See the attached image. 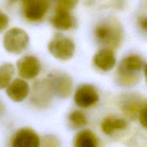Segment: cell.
I'll return each instance as SVG.
<instances>
[{"label": "cell", "instance_id": "cell-1", "mask_svg": "<svg viewBox=\"0 0 147 147\" xmlns=\"http://www.w3.org/2000/svg\"><path fill=\"white\" fill-rule=\"evenodd\" d=\"M98 41L107 48H116L121 42L123 32L118 22L113 19H107L99 22L94 30Z\"/></svg>", "mask_w": 147, "mask_h": 147}, {"label": "cell", "instance_id": "cell-2", "mask_svg": "<svg viewBox=\"0 0 147 147\" xmlns=\"http://www.w3.org/2000/svg\"><path fill=\"white\" fill-rule=\"evenodd\" d=\"M144 66V60L136 55L124 57L120 63L118 70L120 83L124 86L132 85L136 82V73L140 71Z\"/></svg>", "mask_w": 147, "mask_h": 147}, {"label": "cell", "instance_id": "cell-3", "mask_svg": "<svg viewBox=\"0 0 147 147\" xmlns=\"http://www.w3.org/2000/svg\"><path fill=\"white\" fill-rule=\"evenodd\" d=\"M29 44V36L22 29L14 27L9 30L3 37V46L8 53L20 54Z\"/></svg>", "mask_w": 147, "mask_h": 147}, {"label": "cell", "instance_id": "cell-4", "mask_svg": "<svg viewBox=\"0 0 147 147\" xmlns=\"http://www.w3.org/2000/svg\"><path fill=\"white\" fill-rule=\"evenodd\" d=\"M49 52L55 58L60 60H68L75 53V44L71 39L57 33L53 36L48 44Z\"/></svg>", "mask_w": 147, "mask_h": 147}, {"label": "cell", "instance_id": "cell-5", "mask_svg": "<svg viewBox=\"0 0 147 147\" xmlns=\"http://www.w3.org/2000/svg\"><path fill=\"white\" fill-rule=\"evenodd\" d=\"M52 91L60 98H67L73 91V83L72 79L67 75L55 71L50 73L48 78Z\"/></svg>", "mask_w": 147, "mask_h": 147}, {"label": "cell", "instance_id": "cell-6", "mask_svg": "<svg viewBox=\"0 0 147 147\" xmlns=\"http://www.w3.org/2000/svg\"><path fill=\"white\" fill-rule=\"evenodd\" d=\"M53 93L47 78L36 82L32 90L31 103L37 108L47 107L51 102Z\"/></svg>", "mask_w": 147, "mask_h": 147}, {"label": "cell", "instance_id": "cell-7", "mask_svg": "<svg viewBox=\"0 0 147 147\" xmlns=\"http://www.w3.org/2000/svg\"><path fill=\"white\" fill-rule=\"evenodd\" d=\"M99 100L97 90L91 85H82L76 91L74 100L80 108L88 109L96 104Z\"/></svg>", "mask_w": 147, "mask_h": 147}, {"label": "cell", "instance_id": "cell-8", "mask_svg": "<svg viewBox=\"0 0 147 147\" xmlns=\"http://www.w3.org/2000/svg\"><path fill=\"white\" fill-rule=\"evenodd\" d=\"M17 72L22 78L33 79L40 72L41 65L40 60L33 55H26L17 63Z\"/></svg>", "mask_w": 147, "mask_h": 147}, {"label": "cell", "instance_id": "cell-9", "mask_svg": "<svg viewBox=\"0 0 147 147\" xmlns=\"http://www.w3.org/2000/svg\"><path fill=\"white\" fill-rule=\"evenodd\" d=\"M48 7L46 0H30L24 3V16L30 21H40L45 16Z\"/></svg>", "mask_w": 147, "mask_h": 147}, {"label": "cell", "instance_id": "cell-10", "mask_svg": "<svg viewBox=\"0 0 147 147\" xmlns=\"http://www.w3.org/2000/svg\"><path fill=\"white\" fill-rule=\"evenodd\" d=\"M12 147H40V140L38 135L30 129L19 130L11 141Z\"/></svg>", "mask_w": 147, "mask_h": 147}, {"label": "cell", "instance_id": "cell-11", "mask_svg": "<svg viewBox=\"0 0 147 147\" xmlns=\"http://www.w3.org/2000/svg\"><path fill=\"white\" fill-rule=\"evenodd\" d=\"M30 86L25 80L17 78L13 80L6 90V93L14 102H21L28 96Z\"/></svg>", "mask_w": 147, "mask_h": 147}, {"label": "cell", "instance_id": "cell-12", "mask_svg": "<svg viewBox=\"0 0 147 147\" xmlns=\"http://www.w3.org/2000/svg\"><path fill=\"white\" fill-rule=\"evenodd\" d=\"M95 65L103 71H109L116 65V56L110 48H103L98 51L93 57Z\"/></svg>", "mask_w": 147, "mask_h": 147}, {"label": "cell", "instance_id": "cell-13", "mask_svg": "<svg viewBox=\"0 0 147 147\" xmlns=\"http://www.w3.org/2000/svg\"><path fill=\"white\" fill-rule=\"evenodd\" d=\"M51 22L57 30H68L73 27L74 20L69 10L57 7L55 14L51 19Z\"/></svg>", "mask_w": 147, "mask_h": 147}, {"label": "cell", "instance_id": "cell-14", "mask_svg": "<svg viewBox=\"0 0 147 147\" xmlns=\"http://www.w3.org/2000/svg\"><path fill=\"white\" fill-rule=\"evenodd\" d=\"M127 127V123L122 119L108 117L101 123V129L106 134L110 135L116 131L123 130Z\"/></svg>", "mask_w": 147, "mask_h": 147}, {"label": "cell", "instance_id": "cell-15", "mask_svg": "<svg viewBox=\"0 0 147 147\" xmlns=\"http://www.w3.org/2000/svg\"><path fill=\"white\" fill-rule=\"evenodd\" d=\"M98 144L96 135L89 130L82 131L75 139V147H98Z\"/></svg>", "mask_w": 147, "mask_h": 147}, {"label": "cell", "instance_id": "cell-16", "mask_svg": "<svg viewBox=\"0 0 147 147\" xmlns=\"http://www.w3.org/2000/svg\"><path fill=\"white\" fill-rule=\"evenodd\" d=\"M15 68L11 63H4L0 65V90L7 88L11 83Z\"/></svg>", "mask_w": 147, "mask_h": 147}, {"label": "cell", "instance_id": "cell-17", "mask_svg": "<svg viewBox=\"0 0 147 147\" xmlns=\"http://www.w3.org/2000/svg\"><path fill=\"white\" fill-rule=\"evenodd\" d=\"M69 120L74 127L80 128L87 123V119L83 113L80 111L76 110L69 115Z\"/></svg>", "mask_w": 147, "mask_h": 147}, {"label": "cell", "instance_id": "cell-18", "mask_svg": "<svg viewBox=\"0 0 147 147\" xmlns=\"http://www.w3.org/2000/svg\"><path fill=\"white\" fill-rule=\"evenodd\" d=\"M79 0H57V7L70 11L77 4Z\"/></svg>", "mask_w": 147, "mask_h": 147}, {"label": "cell", "instance_id": "cell-19", "mask_svg": "<svg viewBox=\"0 0 147 147\" xmlns=\"http://www.w3.org/2000/svg\"><path fill=\"white\" fill-rule=\"evenodd\" d=\"M139 121L142 126L147 129V103H145L139 111Z\"/></svg>", "mask_w": 147, "mask_h": 147}, {"label": "cell", "instance_id": "cell-20", "mask_svg": "<svg viewBox=\"0 0 147 147\" xmlns=\"http://www.w3.org/2000/svg\"><path fill=\"white\" fill-rule=\"evenodd\" d=\"M42 147H59V143L55 138L53 136H46L43 139Z\"/></svg>", "mask_w": 147, "mask_h": 147}, {"label": "cell", "instance_id": "cell-21", "mask_svg": "<svg viewBox=\"0 0 147 147\" xmlns=\"http://www.w3.org/2000/svg\"><path fill=\"white\" fill-rule=\"evenodd\" d=\"M9 24V18L7 14L0 11V32L5 30Z\"/></svg>", "mask_w": 147, "mask_h": 147}, {"label": "cell", "instance_id": "cell-22", "mask_svg": "<svg viewBox=\"0 0 147 147\" xmlns=\"http://www.w3.org/2000/svg\"><path fill=\"white\" fill-rule=\"evenodd\" d=\"M140 24H141V27H142V29L147 32V17L146 18L142 19L140 22Z\"/></svg>", "mask_w": 147, "mask_h": 147}, {"label": "cell", "instance_id": "cell-23", "mask_svg": "<svg viewBox=\"0 0 147 147\" xmlns=\"http://www.w3.org/2000/svg\"><path fill=\"white\" fill-rule=\"evenodd\" d=\"M4 105H3V103L0 101V116L4 113Z\"/></svg>", "mask_w": 147, "mask_h": 147}, {"label": "cell", "instance_id": "cell-24", "mask_svg": "<svg viewBox=\"0 0 147 147\" xmlns=\"http://www.w3.org/2000/svg\"><path fill=\"white\" fill-rule=\"evenodd\" d=\"M144 73H145V76H146V79H147V63H146V65H145Z\"/></svg>", "mask_w": 147, "mask_h": 147}, {"label": "cell", "instance_id": "cell-25", "mask_svg": "<svg viewBox=\"0 0 147 147\" xmlns=\"http://www.w3.org/2000/svg\"><path fill=\"white\" fill-rule=\"evenodd\" d=\"M21 1H22V2H23V3H24H24L27 2V1H30V0H21Z\"/></svg>", "mask_w": 147, "mask_h": 147}]
</instances>
